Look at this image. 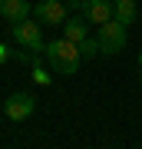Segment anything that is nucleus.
I'll return each instance as SVG.
<instances>
[{
	"mask_svg": "<svg viewBox=\"0 0 142 149\" xmlns=\"http://www.w3.org/2000/svg\"><path fill=\"white\" fill-rule=\"evenodd\" d=\"M46 60H50V70L60 76H73L79 70V60H83V53H79V47L73 40H53L46 47Z\"/></svg>",
	"mask_w": 142,
	"mask_h": 149,
	"instance_id": "1",
	"label": "nucleus"
},
{
	"mask_svg": "<svg viewBox=\"0 0 142 149\" xmlns=\"http://www.w3.org/2000/svg\"><path fill=\"white\" fill-rule=\"evenodd\" d=\"M96 40H99L103 56H116V53H122V47H126V23H119L116 17H112V20H106V23H99Z\"/></svg>",
	"mask_w": 142,
	"mask_h": 149,
	"instance_id": "2",
	"label": "nucleus"
},
{
	"mask_svg": "<svg viewBox=\"0 0 142 149\" xmlns=\"http://www.w3.org/2000/svg\"><path fill=\"white\" fill-rule=\"evenodd\" d=\"M43 23H37V20H17L13 27H10V33H13V40L20 43V47H26V50H46L43 47Z\"/></svg>",
	"mask_w": 142,
	"mask_h": 149,
	"instance_id": "3",
	"label": "nucleus"
},
{
	"mask_svg": "<svg viewBox=\"0 0 142 149\" xmlns=\"http://www.w3.org/2000/svg\"><path fill=\"white\" fill-rule=\"evenodd\" d=\"M69 17V3L66 0H40L37 3V20L43 27H63Z\"/></svg>",
	"mask_w": 142,
	"mask_h": 149,
	"instance_id": "4",
	"label": "nucleus"
},
{
	"mask_svg": "<svg viewBox=\"0 0 142 149\" xmlns=\"http://www.w3.org/2000/svg\"><path fill=\"white\" fill-rule=\"evenodd\" d=\"M33 106H37V100H33L30 93H13L10 100L3 103V113H7V119L23 123V119H30V116H33Z\"/></svg>",
	"mask_w": 142,
	"mask_h": 149,
	"instance_id": "5",
	"label": "nucleus"
},
{
	"mask_svg": "<svg viewBox=\"0 0 142 149\" xmlns=\"http://www.w3.org/2000/svg\"><path fill=\"white\" fill-rule=\"evenodd\" d=\"M79 10H83V17H86L89 23L99 27V23H106V20L116 17V0H83Z\"/></svg>",
	"mask_w": 142,
	"mask_h": 149,
	"instance_id": "6",
	"label": "nucleus"
},
{
	"mask_svg": "<svg viewBox=\"0 0 142 149\" xmlns=\"http://www.w3.org/2000/svg\"><path fill=\"white\" fill-rule=\"evenodd\" d=\"M26 13H30V0H0V17L3 20H26Z\"/></svg>",
	"mask_w": 142,
	"mask_h": 149,
	"instance_id": "7",
	"label": "nucleus"
},
{
	"mask_svg": "<svg viewBox=\"0 0 142 149\" xmlns=\"http://www.w3.org/2000/svg\"><path fill=\"white\" fill-rule=\"evenodd\" d=\"M63 37L73 40V43H79L83 37H89V20H86V17H66V23H63Z\"/></svg>",
	"mask_w": 142,
	"mask_h": 149,
	"instance_id": "8",
	"label": "nucleus"
},
{
	"mask_svg": "<svg viewBox=\"0 0 142 149\" xmlns=\"http://www.w3.org/2000/svg\"><path fill=\"white\" fill-rule=\"evenodd\" d=\"M136 17H139V7H136V0H116V20L119 23H136Z\"/></svg>",
	"mask_w": 142,
	"mask_h": 149,
	"instance_id": "9",
	"label": "nucleus"
},
{
	"mask_svg": "<svg viewBox=\"0 0 142 149\" xmlns=\"http://www.w3.org/2000/svg\"><path fill=\"white\" fill-rule=\"evenodd\" d=\"M76 47H79V53H83L86 60H93V56H103V50H99V40H96V37H83V40L76 43Z\"/></svg>",
	"mask_w": 142,
	"mask_h": 149,
	"instance_id": "10",
	"label": "nucleus"
},
{
	"mask_svg": "<svg viewBox=\"0 0 142 149\" xmlns=\"http://www.w3.org/2000/svg\"><path fill=\"white\" fill-rule=\"evenodd\" d=\"M33 76H37V80H40V83H50V76H46V73H43V70H40V66H37V70H33Z\"/></svg>",
	"mask_w": 142,
	"mask_h": 149,
	"instance_id": "11",
	"label": "nucleus"
},
{
	"mask_svg": "<svg viewBox=\"0 0 142 149\" xmlns=\"http://www.w3.org/2000/svg\"><path fill=\"white\" fill-rule=\"evenodd\" d=\"M139 70H142V56H139Z\"/></svg>",
	"mask_w": 142,
	"mask_h": 149,
	"instance_id": "12",
	"label": "nucleus"
},
{
	"mask_svg": "<svg viewBox=\"0 0 142 149\" xmlns=\"http://www.w3.org/2000/svg\"><path fill=\"white\" fill-rule=\"evenodd\" d=\"M66 3H69V0H66Z\"/></svg>",
	"mask_w": 142,
	"mask_h": 149,
	"instance_id": "13",
	"label": "nucleus"
}]
</instances>
